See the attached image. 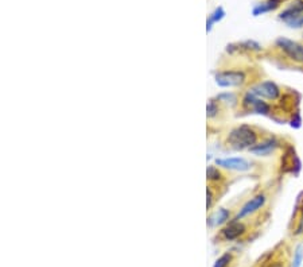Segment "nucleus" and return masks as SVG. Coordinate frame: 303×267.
I'll return each instance as SVG.
<instances>
[{
    "label": "nucleus",
    "instance_id": "4468645a",
    "mask_svg": "<svg viewBox=\"0 0 303 267\" xmlns=\"http://www.w3.org/2000/svg\"><path fill=\"white\" fill-rule=\"evenodd\" d=\"M206 175H208V181H210V182H221L224 180V174L221 173V169L218 166H209Z\"/></svg>",
    "mask_w": 303,
    "mask_h": 267
},
{
    "label": "nucleus",
    "instance_id": "9b49d317",
    "mask_svg": "<svg viewBox=\"0 0 303 267\" xmlns=\"http://www.w3.org/2000/svg\"><path fill=\"white\" fill-rule=\"evenodd\" d=\"M231 220V212L227 208H220L214 210L212 215L208 217V226L209 227H220L225 224L227 221Z\"/></svg>",
    "mask_w": 303,
    "mask_h": 267
},
{
    "label": "nucleus",
    "instance_id": "6ab92c4d",
    "mask_svg": "<svg viewBox=\"0 0 303 267\" xmlns=\"http://www.w3.org/2000/svg\"><path fill=\"white\" fill-rule=\"evenodd\" d=\"M297 233H303V216L301 221H299V227H298V232Z\"/></svg>",
    "mask_w": 303,
    "mask_h": 267
},
{
    "label": "nucleus",
    "instance_id": "f03ea898",
    "mask_svg": "<svg viewBox=\"0 0 303 267\" xmlns=\"http://www.w3.org/2000/svg\"><path fill=\"white\" fill-rule=\"evenodd\" d=\"M276 47L287 59H290L295 64H303V45L299 42L291 41L285 37H279L275 42Z\"/></svg>",
    "mask_w": 303,
    "mask_h": 267
},
{
    "label": "nucleus",
    "instance_id": "20e7f679",
    "mask_svg": "<svg viewBox=\"0 0 303 267\" xmlns=\"http://www.w3.org/2000/svg\"><path fill=\"white\" fill-rule=\"evenodd\" d=\"M248 92H251L252 95H255V96L260 97V99L271 100V101L278 100L280 97V95H282L280 88L274 81L257 82V84H255V85H252L250 88Z\"/></svg>",
    "mask_w": 303,
    "mask_h": 267
},
{
    "label": "nucleus",
    "instance_id": "f3484780",
    "mask_svg": "<svg viewBox=\"0 0 303 267\" xmlns=\"http://www.w3.org/2000/svg\"><path fill=\"white\" fill-rule=\"evenodd\" d=\"M286 24L288 27H291V29H302L303 27V12L302 14H299L297 17H294L292 19L290 20H287Z\"/></svg>",
    "mask_w": 303,
    "mask_h": 267
},
{
    "label": "nucleus",
    "instance_id": "1a4fd4ad",
    "mask_svg": "<svg viewBox=\"0 0 303 267\" xmlns=\"http://www.w3.org/2000/svg\"><path fill=\"white\" fill-rule=\"evenodd\" d=\"M278 147H279V142L274 138H268V139H264L256 143L248 151L252 153L253 155H257V157H267L269 154H272Z\"/></svg>",
    "mask_w": 303,
    "mask_h": 267
},
{
    "label": "nucleus",
    "instance_id": "2eb2a0df",
    "mask_svg": "<svg viewBox=\"0 0 303 267\" xmlns=\"http://www.w3.org/2000/svg\"><path fill=\"white\" fill-rule=\"evenodd\" d=\"M303 263V243H299L294 251L291 267H301Z\"/></svg>",
    "mask_w": 303,
    "mask_h": 267
},
{
    "label": "nucleus",
    "instance_id": "f257e3e1",
    "mask_svg": "<svg viewBox=\"0 0 303 267\" xmlns=\"http://www.w3.org/2000/svg\"><path fill=\"white\" fill-rule=\"evenodd\" d=\"M227 145L233 150H250L259 143V133L251 126H239L232 128L227 135Z\"/></svg>",
    "mask_w": 303,
    "mask_h": 267
},
{
    "label": "nucleus",
    "instance_id": "7ed1b4c3",
    "mask_svg": "<svg viewBox=\"0 0 303 267\" xmlns=\"http://www.w3.org/2000/svg\"><path fill=\"white\" fill-rule=\"evenodd\" d=\"M245 82H247V75H245L244 70H221L216 75V84L221 88L243 87Z\"/></svg>",
    "mask_w": 303,
    "mask_h": 267
},
{
    "label": "nucleus",
    "instance_id": "dca6fc26",
    "mask_svg": "<svg viewBox=\"0 0 303 267\" xmlns=\"http://www.w3.org/2000/svg\"><path fill=\"white\" fill-rule=\"evenodd\" d=\"M233 259V256L231 252H225L224 255H221L216 261V263L213 265V267H228L231 265V262Z\"/></svg>",
    "mask_w": 303,
    "mask_h": 267
},
{
    "label": "nucleus",
    "instance_id": "ddd939ff",
    "mask_svg": "<svg viewBox=\"0 0 303 267\" xmlns=\"http://www.w3.org/2000/svg\"><path fill=\"white\" fill-rule=\"evenodd\" d=\"M225 15H227V14H225V10H224L222 7H217V8H214V11L210 14L209 19H208V22H206V30L210 31L212 27H213V24L222 20V19L225 18Z\"/></svg>",
    "mask_w": 303,
    "mask_h": 267
},
{
    "label": "nucleus",
    "instance_id": "39448f33",
    "mask_svg": "<svg viewBox=\"0 0 303 267\" xmlns=\"http://www.w3.org/2000/svg\"><path fill=\"white\" fill-rule=\"evenodd\" d=\"M267 204V196L264 193H259L256 196H253L250 198L247 203L239 209L237 215H236V220H244L245 217H250V216L255 215L256 212H259L260 209L264 208V205Z\"/></svg>",
    "mask_w": 303,
    "mask_h": 267
},
{
    "label": "nucleus",
    "instance_id": "0eeeda50",
    "mask_svg": "<svg viewBox=\"0 0 303 267\" xmlns=\"http://www.w3.org/2000/svg\"><path fill=\"white\" fill-rule=\"evenodd\" d=\"M243 105L247 110L252 111L255 114H260V115H268L271 112V105L260 97L252 95L251 92H248L243 97Z\"/></svg>",
    "mask_w": 303,
    "mask_h": 267
},
{
    "label": "nucleus",
    "instance_id": "6e6552de",
    "mask_svg": "<svg viewBox=\"0 0 303 267\" xmlns=\"http://www.w3.org/2000/svg\"><path fill=\"white\" fill-rule=\"evenodd\" d=\"M245 233H247V226L241 220L233 219L232 221H229V224L222 229L221 236L227 242H233V240L241 238Z\"/></svg>",
    "mask_w": 303,
    "mask_h": 267
},
{
    "label": "nucleus",
    "instance_id": "423d86ee",
    "mask_svg": "<svg viewBox=\"0 0 303 267\" xmlns=\"http://www.w3.org/2000/svg\"><path fill=\"white\" fill-rule=\"evenodd\" d=\"M216 165L220 169L231 170V172H250L252 169V163L250 161L240 157L217 159Z\"/></svg>",
    "mask_w": 303,
    "mask_h": 267
},
{
    "label": "nucleus",
    "instance_id": "f8f14e48",
    "mask_svg": "<svg viewBox=\"0 0 303 267\" xmlns=\"http://www.w3.org/2000/svg\"><path fill=\"white\" fill-rule=\"evenodd\" d=\"M282 1L283 0H266V1H262V3H257L256 6L252 8V15L253 17H259V15H263V14L274 11L282 4Z\"/></svg>",
    "mask_w": 303,
    "mask_h": 267
},
{
    "label": "nucleus",
    "instance_id": "9d476101",
    "mask_svg": "<svg viewBox=\"0 0 303 267\" xmlns=\"http://www.w3.org/2000/svg\"><path fill=\"white\" fill-rule=\"evenodd\" d=\"M303 12V0H292L291 3L279 14V20H283L286 23L287 20H290L294 17H297Z\"/></svg>",
    "mask_w": 303,
    "mask_h": 267
},
{
    "label": "nucleus",
    "instance_id": "a211bd4d",
    "mask_svg": "<svg viewBox=\"0 0 303 267\" xmlns=\"http://www.w3.org/2000/svg\"><path fill=\"white\" fill-rule=\"evenodd\" d=\"M206 196H208L206 207H208V209H210V208H212V205H213V201H214V193H213V186H208V189H206Z\"/></svg>",
    "mask_w": 303,
    "mask_h": 267
}]
</instances>
